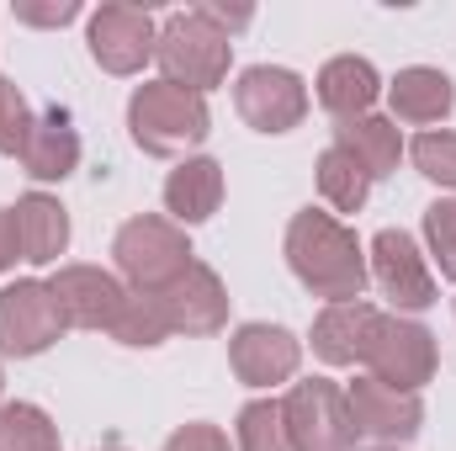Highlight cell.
Here are the masks:
<instances>
[{
	"instance_id": "21",
	"label": "cell",
	"mask_w": 456,
	"mask_h": 451,
	"mask_svg": "<svg viewBox=\"0 0 456 451\" xmlns=\"http://www.w3.org/2000/svg\"><path fill=\"white\" fill-rule=\"evenodd\" d=\"M452 107H456V91L441 70H403L393 80V112L403 117V122L425 127V122H441Z\"/></svg>"
},
{
	"instance_id": "28",
	"label": "cell",
	"mask_w": 456,
	"mask_h": 451,
	"mask_svg": "<svg viewBox=\"0 0 456 451\" xmlns=\"http://www.w3.org/2000/svg\"><path fill=\"white\" fill-rule=\"evenodd\" d=\"M425 234H430V250L441 260V276H456V202H436L425 213Z\"/></svg>"
},
{
	"instance_id": "6",
	"label": "cell",
	"mask_w": 456,
	"mask_h": 451,
	"mask_svg": "<svg viewBox=\"0 0 456 451\" xmlns=\"http://www.w3.org/2000/svg\"><path fill=\"white\" fill-rule=\"evenodd\" d=\"M366 366H371L377 382H387L398 393H419L436 377V340L419 324H403V319L382 314V324L371 335V350H366Z\"/></svg>"
},
{
	"instance_id": "23",
	"label": "cell",
	"mask_w": 456,
	"mask_h": 451,
	"mask_svg": "<svg viewBox=\"0 0 456 451\" xmlns=\"http://www.w3.org/2000/svg\"><path fill=\"white\" fill-rule=\"evenodd\" d=\"M0 451H59V430L43 409L5 404L0 409Z\"/></svg>"
},
{
	"instance_id": "20",
	"label": "cell",
	"mask_w": 456,
	"mask_h": 451,
	"mask_svg": "<svg viewBox=\"0 0 456 451\" xmlns=\"http://www.w3.org/2000/svg\"><path fill=\"white\" fill-rule=\"evenodd\" d=\"M377 70L366 64V59H330L324 64V75H319V102L330 107V112L340 117H366V107L377 102Z\"/></svg>"
},
{
	"instance_id": "17",
	"label": "cell",
	"mask_w": 456,
	"mask_h": 451,
	"mask_svg": "<svg viewBox=\"0 0 456 451\" xmlns=\"http://www.w3.org/2000/svg\"><path fill=\"white\" fill-rule=\"evenodd\" d=\"M21 165H27V176H37V181H64V176L80 165V138H75L69 117L64 112L37 117L27 149H21Z\"/></svg>"
},
{
	"instance_id": "27",
	"label": "cell",
	"mask_w": 456,
	"mask_h": 451,
	"mask_svg": "<svg viewBox=\"0 0 456 451\" xmlns=\"http://www.w3.org/2000/svg\"><path fill=\"white\" fill-rule=\"evenodd\" d=\"M32 122H37V117L27 112L21 91L0 75V154H21L27 138H32Z\"/></svg>"
},
{
	"instance_id": "24",
	"label": "cell",
	"mask_w": 456,
	"mask_h": 451,
	"mask_svg": "<svg viewBox=\"0 0 456 451\" xmlns=\"http://www.w3.org/2000/svg\"><path fill=\"white\" fill-rule=\"evenodd\" d=\"M112 335L122 345H159V340L170 335V319H165V303H159V292H138V298H127L122 303V314H117Z\"/></svg>"
},
{
	"instance_id": "7",
	"label": "cell",
	"mask_w": 456,
	"mask_h": 451,
	"mask_svg": "<svg viewBox=\"0 0 456 451\" xmlns=\"http://www.w3.org/2000/svg\"><path fill=\"white\" fill-rule=\"evenodd\" d=\"M64 335V314L43 282H11L0 292V350L5 356H37Z\"/></svg>"
},
{
	"instance_id": "15",
	"label": "cell",
	"mask_w": 456,
	"mask_h": 451,
	"mask_svg": "<svg viewBox=\"0 0 456 451\" xmlns=\"http://www.w3.org/2000/svg\"><path fill=\"white\" fill-rule=\"evenodd\" d=\"M377 324H382V314L371 303H361V298L355 303H330L319 314V324H314V350L330 366H355V361H366Z\"/></svg>"
},
{
	"instance_id": "31",
	"label": "cell",
	"mask_w": 456,
	"mask_h": 451,
	"mask_svg": "<svg viewBox=\"0 0 456 451\" xmlns=\"http://www.w3.org/2000/svg\"><path fill=\"white\" fill-rule=\"evenodd\" d=\"M16 255H21V250H16V224H11V213L0 208V271H5Z\"/></svg>"
},
{
	"instance_id": "2",
	"label": "cell",
	"mask_w": 456,
	"mask_h": 451,
	"mask_svg": "<svg viewBox=\"0 0 456 451\" xmlns=\"http://www.w3.org/2000/svg\"><path fill=\"white\" fill-rule=\"evenodd\" d=\"M154 59L170 86H186L202 96L228 75V32L208 11H175L154 37Z\"/></svg>"
},
{
	"instance_id": "25",
	"label": "cell",
	"mask_w": 456,
	"mask_h": 451,
	"mask_svg": "<svg viewBox=\"0 0 456 451\" xmlns=\"http://www.w3.org/2000/svg\"><path fill=\"white\" fill-rule=\"evenodd\" d=\"M239 451H297L287 436L281 404H249L239 414Z\"/></svg>"
},
{
	"instance_id": "10",
	"label": "cell",
	"mask_w": 456,
	"mask_h": 451,
	"mask_svg": "<svg viewBox=\"0 0 456 451\" xmlns=\"http://www.w3.org/2000/svg\"><path fill=\"white\" fill-rule=\"evenodd\" d=\"M371 276L398 308H430L436 303V276L425 271V260L403 228H382L371 239Z\"/></svg>"
},
{
	"instance_id": "16",
	"label": "cell",
	"mask_w": 456,
	"mask_h": 451,
	"mask_svg": "<svg viewBox=\"0 0 456 451\" xmlns=\"http://www.w3.org/2000/svg\"><path fill=\"white\" fill-rule=\"evenodd\" d=\"M11 224H16V250H21V260H32V266L59 260L64 244H69V218H64V208H59L53 197H43V192L21 197V202L11 208Z\"/></svg>"
},
{
	"instance_id": "19",
	"label": "cell",
	"mask_w": 456,
	"mask_h": 451,
	"mask_svg": "<svg viewBox=\"0 0 456 451\" xmlns=\"http://www.w3.org/2000/svg\"><path fill=\"white\" fill-rule=\"evenodd\" d=\"M335 144L371 181L387 176V170H398V154H403V138H398V127L387 117H345L340 127H335Z\"/></svg>"
},
{
	"instance_id": "26",
	"label": "cell",
	"mask_w": 456,
	"mask_h": 451,
	"mask_svg": "<svg viewBox=\"0 0 456 451\" xmlns=\"http://www.w3.org/2000/svg\"><path fill=\"white\" fill-rule=\"evenodd\" d=\"M409 154H414L419 176H430L441 186H456V133H419Z\"/></svg>"
},
{
	"instance_id": "9",
	"label": "cell",
	"mask_w": 456,
	"mask_h": 451,
	"mask_svg": "<svg viewBox=\"0 0 456 451\" xmlns=\"http://www.w3.org/2000/svg\"><path fill=\"white\" fill-rule=\"evenodd\" d=\"M64 324H80V330H112L127 292L117 287V276L96 271V266H64L53 282H48Z\"/></svg>"
},
{
	"instance_id": "13",
	"label": "cell",
	"mask_w": 456,
	"mask_h": 451,
	"mask_svg": "<svg viewBox=\"0 0 456 451\" xmlns=\"http://www.w3.org/2000/svg\"><path fill=\"white\" fill-rule=\"evenodd\" d=\"M159 303H165L170 335H175V330H181V335H213V330H224V319H228L224 282H218L208 266H197V260L159 292Z\"/></svg>"
},
{
	"instance_id": "29",
	"label": "cell",
	"mask_w": 456,
	"mask_h": 451,
	"mask_svg": "<svg viewBox=\"0 0 456 451\" xmlns=\"http://www.w3.org/2000/svg\"><path fill=\"white\" fill-rule=\"evenodd\" d=\"M165 451H228V436L213 430V425H186L165 441Z\"/></svg>"
},
{
	"instance_id": "30",
	"label": "cell",
	"mask_w": 456,
	"mask_h": 451,
	"mask_svg": "<svg viewBox=\"0 0 456 451\" xmlns=\"http://www.w3.org/2000/svg\"><path fill=\"white\" fill-rule=\"evenodd\" d=\"M80 16V5L75 0H59V5H16V21H32V27H64V21H75Z\"/></svg>"
},
{
	"instance_id": "14",
	"label": "cell",
	"mask_w": 456,
	"mask_h": 451,
	"mask_svg": "<svg viewBox=\"0 0 456 451\" xmlns=\"http://www.w3.org/2000/svg\"><path fill=\"white\" fill-rule=\"evenodd\" d=\"M228 361H233L239 382L271 388V382H287L297 372L303 350H297V340L287 335V330H276V324H244L239 335L228 340Z\"/></svg>"
},
{
	"instance_id": "8",
	"label": "cell",
	"mask_w": 456,
	"mask_h": 451,
	"mask_svg": "<svg viewBox=\"0 0 456 451\" xmlns=\"http://www.w3.org/2000/svg\"><path fill=\"white\" fill-rule=\"evenodd\" d=\"M233 102H239V117L255 127V133H287L297 127L303 112H308V91L292 70H271V64H255L239 75L233 86Z\"/></svg>"
},
{
	"instance_id": "18",
	"label": "cell",
	"mask_w": 456,
	"mask_h": 451,
	"mask_svg": "<svg viewBox=\"0 0 456 451\" xmlns=\"http://www.w3.org/2000/svg\"><path fill=\"white\" fill-rule=\"evenodd\" d=\"M218 202H224V170H218L213 160H186V165L170 170V181H165V208H170L181 224L213 218Z\"/></svg>"
},
{
	"instance_id": "22",
	"label": "cell",
	"mask_w": 456,
	"mask_h": 451,
	"mask_svg": "<svg viewBox=\"0 0 456 451\" xmlns=\"http://www.w3.org/2000/svg\"><path fill=\"white\" fill-rule=\"evenodd\" d=\"M319 192H324L340 213H361V208H366V192H371V176L335 144V149H324V160H319Z\"/></svg>"
},
{
	"instance_id": "11",
	"label": "cell",
	"mask_w": 456,
	"mask_h": 451,
	"mask_svg": "<svg viewBox=\"0 0 456 451\" xmlns=\"http://www.w3.org/2000/svg\"><path fill=\"white\" fill-rule=\"evenodd\" d=\"M345 404H350L355 436H377V441H409V436L419 430V420H425L419 393H398V388H387V382H377V377L350 382Z\"/></svg>"
},
{
	"instance_id": "1",
	"label": "cell",
	"mask_w": 456,
	"mask_h": 451,
	"mask_svg": "<svg viewBox=\"0 0 456 451\" xmlns=\"http://www.w3.org/2000/svg\"><path fill=\"white\" fill-rule=\"evenodd\" d=\"M287 260L297 271V282L314 292V298H330V303H355L361 287H366V260H361V244L345 224H335L330 213H297L287 228Z\"/></svg>"
},
{
	"instance_id": "3",
	"label": "cell",
	"mask_w": 456,
	"mask_h": 451,
	"mask_svg": "<svg viewBox=\"0 0 456 451\" xmlns=\"http://www.w3.org/2000/svg\"><path fill=\"white\" fill-rule=\"evenodd\" d=\"M127 127H133V144L143 154H181V149L208 138V102L186 86L159 80L127 102Z\"/></svg>"
},
{
	"instance_id": "5",
	"label": "cell",
	"mask_w": 456,
	"mask_h": 451,
	"mask_svg": "<svg viewBox=\"0 0 456 451\" xmlns=\"http://www.w3.org/2000/svg\"><path fill=\"white\" fill-rule=\"evenodd\" d=\"M287 436L297 451H355V425H350V404L330 377L297 382L281 404Z\"/></svg>"
},
{
	"instance_id": "12",
	"label": "cell",
	"mask_w": 456,
	"mask_h": 451,
	"mask_svg": "<svg viewBox=\"0 0 456 451\" xmlns=\"http://www.w3.org/2000/svg\"><path fill=\"white\" fill-rule=\"evenodd\" d=\"M154 21H149V11H138V5H102L96 16H91V53H96V64L102 70H112V75H133V70H143V59L154 53Z\"/></svg>"
},
{
	"instance_id": "4",
	"label": "cell",
	"mask_w": 456,
	"mask_h": 451,
	"mask_svg": "<svg viewBox=\"0 0 456 451\" xmlns=\"http://www.w3.org/2000/svg\"><path fill=\"white\" fill-rule=\"evenodd\" d=\"M112 255H117V271H122L138 292H165V287L191 266L186 234L175 224H165V218H133V224H122Z\"/></svg>"
}]
</instances>
